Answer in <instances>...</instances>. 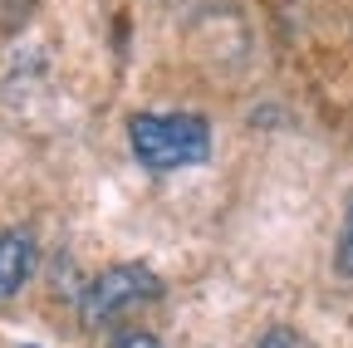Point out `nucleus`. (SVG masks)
<instances>
[{
  "label": "nucleus",
  "mask_w": 353,
  "mask_h": 348,
  "mask_svg": "<svg viewBox=\"0 0 353 348\" xmlns=\"http://www.w3.org/2000/svg\"><path fill=\"white\" fill-rule=\"evenodd\" d=\"M108 348H162V343H157L152 334H143V329H128V334H118Z\"/></svg>",
  "instance_id": "nucleus-5"
},
{
  "label": "nucleus",
  "mask_w": 353,
  "mask_h": 348,
  "mask_svg": "<svg viewBox=\"0 0 353 348\" xmlns=\"http://www.w3.org/2000/svg\"><path fill=\"white\" fill-rule=\"evenodd\" d=\"M157 294H162V285H157V275L148 265H113L83 289L79 314H83V324L103 329V324H113V319H123L132 309H143V304L157 299Z\"/></svg>",
  "instance_id": "nucleus-2"
},
{
  "label": "nucleus",
  "mask_w": 353,
  "mask_h": 348,
  "mask_svg": "<svg viewBox=\"0 0 353 348\" xmlns=\"http://www.w3.org/2000/svg\"><path fill=\"white\" fill-rule=\"evenodd\" d=\"M128 143L148 172H182L211 157V123L201 113H132Z\"/></svg>",
  "instance_id": "nucleus-1"
},
{
  "label": "nucleus",
  "mask_w": 353,
  "mask_h": 348,
  "mask_svg": "<svg viewBox=\"0 0 353 348\" xmlns=\"http://www.w3.org/2000/svg\"><path fill=\"white\" fill-rule=\"evenodd\" d=\"M255 348H294V334H285V329H275V334H265Z\"/></svg>",
  "instance_id": "nucleus-6"
},
{
  "label": "nucleus",
  "mask_w": 353,
  "mask_h": 348,
  "mask_svg": "<svg viewBox=\"0 0 353 348\" xmlns=\"http://www.w3.org/2000/svg\"><path fill=\"white\" fill-rule=\"evenodd\" d=\"M334 270L353 280V196H348V211H343V231H339V250H334Z\"/></svg>",
  "instance_id": "nucleus-4"
},
{
  "label": "nucleus",
  "mask_w": 353,
  "mask_h": 348,
  "mask_svg": "<svg viewBox=\"0 0 353 348\" xmlns=\"http://www.w3.org/2000/svg\"><path fill=\"white\" fill-rule=\"evenodd\" d=\"M34 270V236L30 231H0V304L15 299Z\"/></svg>",
  "instance_id": "nucleus-3"
}]
</instances>
